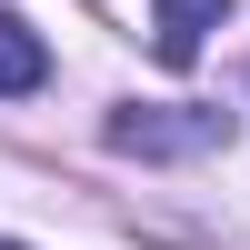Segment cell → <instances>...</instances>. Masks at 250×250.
I'll list each match as a JSON object with an SVG mask.
<instances>
[{"label":"cell","instance_id":"cell-1","mask_svg":"<svg viewBox=\"0 0 250 250\" xmlns=\"http://www.w3.org/2000/svg\"><path fill=\"white\" fill-rule=\"evenodd\" d=\"M110 140L120 160H190V150H220L230 140V110H200V100H160V110H110Z\"/></svg>","mask_w":250,"mask_h":250},{"label":"cell","instance_id":"cell-2","mask_svg":"<svg viewBox=\"0 0 250 250\" xmlns=\"http://www.w3.org/2000/svg\"><path fill=\"white\" fill-rule=\"evenodd\" d=\"M240 0H150V50L170 60V70H190L200 50H210V30L230 20Z\"/></svg>","mask_w":250,"mask_h":250},{"label":"cell","instance_id":"cell-3","mask_svg":"<svg viewBox=\"0 0 250 250\" xmlns=\"http://www.w3.org/2000/svg\"><path fill=\"white\" fill-rule=\"evenodd\" d=\"M40 80H50V50H40V30L20 10H0V100H30Z\"/></svg>","mask_w":250,"mask_h":250},{"label":"cell","instance_id":"cell-4","mask_svg":"<svg viewBox=\"0 0 250 250\" xmlns=\"http://www.w3.org/2000/svg\"><path fill=\"white\" fill-rule=\"evenodd\" d=\"M0 250H10V240H0Z\"/></svg>","mask_w":250,"mask_h":250}]
</instances>
